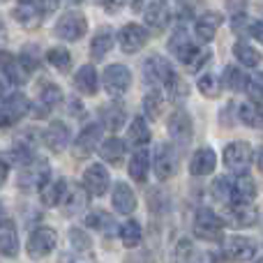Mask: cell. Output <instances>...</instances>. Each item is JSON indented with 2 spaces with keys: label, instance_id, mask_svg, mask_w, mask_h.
<instances>
[{
  "label": "cell",
  "instance_id": "6da1fadb",
  "mask_svg": "<svg viewBox=\"0 0 263 263\" xmlns=\"http://www.w3.org/2000/svg\"><path fill=\"white\" fill-rule=\"evenodd\" d=\"M194 236L201 238V240H210V242L222 240L224 219L219 217V215H215L213 210H208V208L199 210L196 217H194Z\"/></svg>",
  "mask_w": 263,
  "mask_h": 263
},
{
  "label": "cell",
  "instance_id": "7a4b0ae2",
  "mask_svg": "<svg viewBox=\"0 0 263 263\" xmlns=\"http://www.w3.org/2000/svg\"><path fill=\"white\" fill-rule=\"evenodd\" d=\"M55 242H58V233L51 227H40L28 236L26 242V252L30 259H44L46 254L55 250Z\"/></svg>",
  "mask_w": 263,
  "mask_h": 263
},
{
  "label": "cell",
  "instance_id": "3957f363",
  "mask_svg": "<svg viewBox=\"0 0 263 263\" xmlns=\"http://www.w3.org/2000/svg\"><path fill=\"white\" fill-rule=\"evenodd\" d=\"M28 111H30L28 97L21 95V92H14V95L7 97V100L3 102V106H0V129H7V127H12V125H16Z\"/></svg>",
  "mask_w": 263,
  "mask_h": 263
},
{
  "label": "cell",
  "instance_id": "277c9868",
  "mask_svg": "<svg viewBox=\"0 0 263 263\" xmlns=\"http://www.w3.org/2000/svg\"><path fill=\"white\" fill-rule=\"evenodd\" d=\"M224 164L233 173H245L252 164V148L245 141H233L224 148Z\"/></svg>",
  "mask_w": 263,
  "mask_h": 263
},
{
  "label": "cell",
  "instance_id": "5b68a950",
  "mask_svg": "<svg viewBox=\"0 0 263 263\" xmlns=\"http://www.w3.org/2000/svg\"><path fill=\"white\" fill-rule=\"evenodd\" d=\"M49 164L44 159H35V162H28L23 164L21 173H18V185L23 190H40L46 180H49Z\"/></svg>",
  "mask_w": 263,
  "mask_h": 263
},
{
  "label": "cell",
  "instance_id": "8992f818",
  "mask_svg": "<svg viewBox=\"0 0 263 263\" xmlns=\"http://www.w3.org/2000/svg\"><path fill=\"white\" fill-rule=\"evenodd\" d=\"M88 23H86V16L79 12H67L58 23H55V35L60 40H67V42H74L79 37H83L86 32Z\"/></svg>",
  "mask_w": 263,
  "mask_h": 263
},
{
  "label": "cell",
  "instance_id": "52a82bcc",
  "mask_svg": "<svg viewBox=\"0 0 263 263\" xmlns=\"http://www.w3.org/2000/svg\"><path fill=\"white\" fill-rule=\"evenodd\" d=\"M102 81H104V88L111 95H123L132 86V74L125 65H109V67L104 69Z\"/></svg>",
  "mask_w": 263,
  "mask_h": 263
},
{
  "label": "cell",
  "instance_id": "ba28073f",
  "mask_svg": "<svg viewBox=\"0 0 263 263\" xmlns=\"http://www.w3.org/2000/svg\"><path fill=\"white\" fill-rule=\"evenodd\" d=\"M224 254H227L229 261L245 263L256 254V242L252 240V238H245V236H233L224 242Z\"/></svg>",
  "mask_w": 263,
  "mask_h": 263
},
{
  "label": "cell",
  "instance_id": "9c48e42d",
  "mask_svg": "<svg viewBox=\"0 0 263 263\" xmlns=\"http://www.w3.org/2000/svg\"><path fill=\"white\" fill-rule=\"evenodd\" d=\"M178 171V155L168 143H162L155 153V173L159 180H171Z\"/></svg>",
  "mask_w": 263,
  "mask_h": 263
},
{
  "label": "cell",
  "instance_id": "30bf717a",
  "mask_svg": "<svg viewBox=\"0 0 263 263\" xmlns=\"http://www.w3.org/2000/svg\"><path fill=\"white\" fill-rule=\"evenodd\" d=\"M109 171H106L102 164H92V166L86 168L83 173V190L92 196H102L106 190H109Z\"/></svg>",
  "mask_w": 263,
  "mask_h": 263
},
{
  "label": "cell",
  "instance_id": "8fae6325",
  "mask_svg": "<svg viewBox=\"0 0 263 263\" xmlns=\"http://www.w3.org/2000/svg\"><path fill=\"white\" fill-rule=\"evenodd\" d=\"M118 42H120V49H123L125 53H136V51H141L145 46L148 32H145L141 26H136V23H127V26L120 28Z\"/></svg>",
  "mask_w": 263,
  "mask_h": 263
},
{
  "label": "cell",
  "instance_id": "7c38bea8",
  "mask_svg": "<svg viewBox=\"0 0 263 263\" xmlns=\"http://www.w3.org/2000/svg\"><path fill=\"white\" fill-rule=\"evenodd\" d=\"M227 217V224L233 229H245V227H252L259 217V210L254 208L252 203H233L231 208L224 213Z\"/></svg>",
  "mask_w": 263,
  "mask_h": 263
},
{
  "label": "cell",
  "instance_id": "4fadbf2b",
  "mask_svg": "<svg viewBox=\"0 0 263 263\" xmlns=\"http://www.w3.org/2000/svg\"><path fill=\"white\" fill-rule=\"evenodd\" d=\"M143 74H145V81H148L150 86H164V83L173 77V69H171V65H168L164 58L153 55V58L145 60Z\"/></svg>",
  "mask_w": 263,
  "mask_h": 263
},
{
  "label": "cell",
  "instance_id": "5bb4252c",
  "mask_svg": "<svg viewBox=\"0 0 263 263\" xmlns=\"http://www.w3.org/2000/svg\"><path fill=\"white\" fill-rule=\"evenodd\" d=\"M168 134L176 143L187 145L192 141V118L185 114V111H176V114L168 118Z\"/></svg>",
  "mask_w": 263,
  "mask_h": 263
},
{
  "label": "cell",
  "instance_id": "9a60e30c",
  "mask_svg": "<svg viewBox=\"0 0 263 263\" xmlns=\"http://www.w3.org/2000/svg\"><path fill=\"white\" fill-rule=\"evenodd\" d=\"M97 143H102V127L100 125H88L74 141V155L77 157H88L97 148Z\"/></svg>",
  "mask_w": 263,
  "mask_h": 263
},
{
  "label": "cell",
  "instance_id": "2e32d148",
  "mask_svg": "<svg viewBox=\"0 0 263 263\" xmlns=\"http://www.w3.org/2000/svg\"><path fill=\"white\" fill-rule=\"evenodd\" d=\"M44 143L51 153H63L69 143V127L65 123H51L49 127L44 129Z\"/></svg>",
  "mask_w": 263,
  "mask_h": 263
},
{
  "label": "cell",
  "instance_id": "e0dca14e",
  "mask_svg": "<svg viewBox=\"0 0 263 263\" xmlns=\"http://www.w3.org/2000/svg\"><path fill=\"white\" fill-rule=\"evenodd\" d=\"M111 203H114L116 213H120V215L134 213L136 196H134V192H132V187L127 185V182H116L114 194H111Z\"/></svg>",
  "mask_w": 263,
  "mask_h": 263
},
{
  "label": "cell",
  "instance_id": "ac0fdd59",
  "mask_svg": "<svg viewBox=\"0 0 263 263\" xmlns=\"http://www.w3.org/2000/svg\"><path fill=\"white\" fill-rule=\"evenodd\" d=\"M215 166H217V155H215V150L199 148L192 155V162H190L192 176H208V173L215 171Z\"/></svg>",
  "mask_w": 263,
  "mask_h": 263
},
{
  "label": "cell",
  "instance_id": "d6986e66",
  "mask_svg": "<svg viewBox=\"0 0 263 263\" xmlns=\"http://www.w3.org/2000/svg\"><path fill=\"white\" fill-rule=\"evenodd\" d=\"M256 199V185L250 176L240 173L236 180L231 182V201L233 203H252Z\"/></svg>",
  "mask_w": 263,
  "mask_h": 263
},
{
  "label": "cell",
  "instance_id": "ffe728a7",
  "mask_svg": "<svg viewBox=\"0 0 263 263\" xmlns=\"http://www.w3.org/2000/svg\"><path fill=\"white\" fill-rule=\"evenodd\" d=\"M12 16L16 18L21 26H26V28H37L42 23V9L37 7L35 3H30V0H21V3L14 7V12H12Z\"/></svg>",
  "mask_w": 263,
  "mask_h": 263
},
{
  "label": "cell",
  "instance_id": "44dd1931",
  "mask_svg": "<svg viewBox=\"0 0 263 263\" xmlns=\"http://www.w3.org/2000/svg\"><path fill=\"white\" fill-rule=\"evenodd\" d=\"M60 203H63L65 215H79L88 205V192L83 187H67Z\"/></svg>",
  "mask_w": 263,
  "mask_h": 263
},
{
  "label": "cell",
  "instance_id": "7402d4cb",
  "mask_svg": "<svg viewBox=\"0 0 263 263\" xmlns=\"http://www.w3.org/2000/svg\"><path fill=\"white\" fill-rule=\"evenodd\" d=\"M143 18L153 30H164L168 26V7L164 3H159V0H153L143 9Z\"/></svg>",
  "mask_w": 263,
  "mask_h": 263
},
{
  "label": "cell",
  "instance_id": "603a6c76",
  "mask_svg": "<svg viewBox=\"0 0 263 263\" xmlns=\"http://www.w3.org/2000/svg\"><path fill=\"white\" fill-rule=\"evenodd\" d=\"M222 26V14L217 12H205L203 16L196 18L194 23V32L201 37L203 42H210L215 37V32H217V28Z\"/></svg>",
  "mask_w": 263,
  "mask_h": 263
},
{
  "label": "cell",
  "instance_id": "cb8c5ba5",
  "mask_svg": "<svg viewBox=\"0 0 263 263\" xmlns=\"http://www.w3.org/2000/svg\"><path fill=\"white\" fill-rule=\"evenodd\" d=\"M67 190V182L65 180H46L44 185L40 187V199L46 208H55L63 201V194Z\"/></svg>",
  "mask_w": 263,
  "mask_h": 263
},
{
  "label": "cell",
  "instance_id": "d4e9b609",
  "mask_svg": "<svg viewBox=\"0 0 263 263\" xmlns=\"http://www.w3.org/2000/svg\"><path fill=\"white\" fill-rule=\"evenodd\" d=\"M74 86H77V90L81 92V95H95L97 92V72L92 65H83L81 69L77 72V77H74Z\"/></svg>",
  "mask_w": 263,
  "mask_h": 263
},
{
  "label": "cell",
  "instance_id": "484cf974",
  "mask_svg": "<svg viewBox=\"0 0 263 263\" xmlns=\"http://www.w3.org/2000/svg\"><path fill=\"white\" fill-rule=\"evenodd\" d=\"M125 150H127V143H123V141L116 139V136L102 141V145H100L102 159H104V162H109V164H114V166H118V164L123 162Z\"/></svg>",
  "mask_w": 263,
  "mask_h": 263
},
{
  "label": "cell",
  "instance_id": "4316f807",
  "mask_svg": "<svg viewBox=\"0 0 263 263\" xmlns=\"http://www.w3.org/2000/svg\"><path fill=\"white\" fill-rule=\"evenodd\" d=\"M0 254L9 256V259H14L18 254V238H16L12 222L0 224Z\"/></svg>",
  "mask_w": 263,
  "mask_h": 263
},
{
  "label": "cell",
  "instance_id": "83f0119b",
  "mask_svg": "<svg viewBox=\"0 0 263 263\" xmlns=\"http://www.w3.org/2000/svg\"><path fill=\"white\" fill-rule=\"evenodd\" d=\"M148 171H150V157L145 150H136L132 155V162H129V176L132 180H136L139 185H143L148 180Z\"/></svg>",
  "mask_w": 263,
  "mask_h": 263
},
{
  "label": "cell",
  "instance_id": "f1b7e54d",
  "mask_svg": "<svg viewBox=\"0 0 263 263\" xmlns=\"http://www.w3.org/2000/svg\"><path fill=\"white\" fill-rule=\"evenodd\" d=\"M148 141H150L148 123H145L141 116H136V118L132 120V125L127 127V143L129 145H136V148H143Z\"/></svg>",
  "mask_w": 263,
  "mask_h": 263
},
{
  "label": "cell",
  "instance_id": "f546056e",
  "mask_svg": "<svg viewBox=\"0 0 263 263\" xmlns=\"http://www.w3.org/2000/svg\"><path fill=\"white\" fill-rule=\"evenodd\" d=\"M0 63H3L5 77H7L9 81L14 83V86H21V83H26L28 72L21 67V63H18V60H14L12 55H7V53H0Z\"/></svg>",
  "mask_w": 263,
  "mask_h": 263
},
{
  "label": "cell",
  "instance_id": "4dcf8cb0",
  "mask_svg": "<svg viewBox=\"0 0 263 263\" xmlns=\"http://www.w3.org/2000/svg\"><path fill=\"white\" fill-rule=\"evenodd\" d=\"M118 238L123 240L125 247H136L141 245V238H143V231H141V224L134 222V219H127L123 227L118 229Z\"/></svg>",
  "mask_w": 263,
  "mask_h": 263
},
{
  "label": "cell",
  "instance_id": "1f68e13d",
  "mask_svg": "<svg viewBox=\"0 0 263 263\" xmlns=\"http://www.w3.org/2000/svg\"><path fill=\"white\" fill-rule=\"evenodd\" d=\"M111 46H114V35H111V30H109V28H106V30H100L95 37H92V44H90L92 58L102 60L111 51Z\"/></svg>",
  "mask_w": 263,
  "mask_h": 263
},
{
  "label": "cell",
  "instance_id": "d6a6232c",
  "mask_svg": "<svg viewBox=\"0 0 263 263\" xmlns=\"http://www.w3.org/2000/svg\"><path fill=\"white\" fill-rule=\"evenodd\" d=\"M194 49V44L190 42V37L185 35V30H178L173 32V37L168 40V51H171L173 55H176L178 60H185L187 55H190V51Z\"/></svg>",
  "mask_w": 263,
  "mask_h": 263
},
{
  "label": "cell",
  "instance_id": "836d02e7",
  "mask_svg": "<svg viewBox=\"0 0 263 263\" xmlns=\"http://www.w3.org/2000/svg\"><path fill=\"white\" fill-rule=\"evenodd\" d=\"M83 222H86V227L97 229V231H106V233H111L116 229L114 217H111L109 213H104V210H92L90 215L83 217Z\"/></svg>",
  "mask_w": 263,
  "mask_h": 263
},
{
  "label": "cell",
  "instance_id": "e575fe53",
  "mask_svg": "<svg viewBox=\"0 0 263 263\" xmlns=\"http://www.w3.org/2000/svg\"><path fill=\"white\" fill-rule=\"evenodd\" d=\"M233 53H236L238 63L247 65V67H256V65L261 63V53L252 44H247V42H236V46H233Z\"/></svg>",
  "mask_w": 263,
  "mask_h": 263
},
{
  "label": "cell",
  "instance_id": "d590c367",
  "mask_svg": "<svg viewBox=\"0 0 263 263\" xmlns=\"http://www.w3.org/2000/svg\"><path fill=\"white\" fill-rule=\"evenodd\" d=\"M60 100H63V90H60L55 83H44V86L40 88V104L44 106L42 114H46V111H51L55 104H60Z\"/></svg>",
  "mask_w": 263,
  "mask_h": 263
},
{
  "label": "cell",
  "instance_id": "8d00e7d4",
  "mask_svg": "<svg viewBox=\"0 0 263 263\" xmlns=\"http://www.w3.org/2000/svg\"><path fill=\"white\" fill-rule=\"evenodd\" d=\"M46 63L53 65L58 72H67L69 65H72V55H69L67 49H63V46H55V49L46 51Z\"/></svg>",
  "mask_w": 263,
  "mask_h": 263
},
{
  "label": "cell",
  "instance_id": "74e56055",
  "mask_svg": "<svg viewBox=\"0 0 263 263\" xmlns=\"http://www.w3.org/2000/svg\"><path fill=\"white\" fill-rule=\"evenodd\" d=\"M102 118H104V127L116 132V129L123 127V123H125V109L118 104H111L102 111Z\"/></svg>",
  "mask_w": 263,
  "mask_h": 263
},
{
  "label": "cell",
  "instance_id": "f35d334b",
  "mask_svg": "<svg viewBox=\"0 0 263 263\" xmlns=\"http://www.w3.org/2000/svg\"><path fill=\"white\" fill-rule=\"evenodd\" d=\"M240 120L250 127H263V109L259 104H242L240 106Z\"/></svg>",
  "mask_w": 263,
  "mask_h": 263
},
{
  "label": "cell",
  "instance_id": "ab89813d",
  "mask_svg": "<svg viewBox=\"0 0 263 263\" xmlns=\"http://www.w3.org/2000/svg\"><path fill=\"white\" fill-rule=\"evenodd\" d=\"M210 60V51L205 49V46H199V44H194V49L190 51V55H187L182 63L187 65V69H192V72H196V69H201L205 63Z\"/></svg>",
  "mask_w": 263,
  "mask_h": 263
},
{
  "label": "cell",
  "instance_id": "60d3db41",
  "mask_svg": "<svg viewBox=\"0 0 263 263\" xmlns=\"http://www.w3.org/2000/svg\"><path fill=\"white\" fill-rule=\"evenodd\" d=\"M143 109H145V116H148V118L157 120L159 114H162V95H159L157 90H150L143 100Z\"/></svg>",
  "mask_w": 263,
  "mask_h": 263
},
{
  "label": "cell",
  "instance_id": "b9f144b4",
  "mask_svg": "<svg viewBox=\"0 0 263 263\" xmlns=\"http://www.w3.org/2000/svg\"><path fill=\"white\" fill-rule=\"evenodd\" d=\"M245 90H247V95L252 97L254 104H263V74L245 79Z\"/></svg>",
  "mask_w": 263,
  "mask_h": 263
},
{
  "label": "cell",
  "instance_id": "7bdbcfd3",
  "mask_svg": "<svg viewBox=\"0 0 263 263\" xmlns=\"http://www.w3.org/2000/svg\"><path fill=\"white\" fill-rule=\"evenodd\" d=\"M224 86H227L229 90H242V88H245V77L240 74V69L229 65V67L224 69Z\"/></svg>",
  "mask_w": 263,
  "mask_h": 263
},
{
  "label": "cell",
  "instance_id": "ee69618b",
  "mask_svg": "<svg viewBox=\"0 0 263 263\" xmlns=\"http://www.w3.org/2000/svg\"><path fill=\"white\" fill-rule=\"evenodd\" d=\"M199 90H201V95H205V97H217L219 95V81L215 79V74H203V77L199 79Z\"/></svg>",
  "mask_w": 263,
  "mask_h": 263
},
{
  "label": "cell",
  "instance_id": "f6af8a7d",
  "mask_svg": "<svg viewBox=\"0 0 263 263\" xmlns=\"http://www.w3.org/2000/svg\"><path fill=\"white\" fill-rule=\"evenodd\" d=\"M213 196L219 201H231V180H227V178H215L213 182Z\"/></svg>",
  "mask_w": 263,
  "mask_h": 263
},
{
  "label": "cell",
  "instance_id": "bcb514c9",
  "mask_svg": "<svg viewBox=\"0 0 263 263\" xmlns=\"http://www.w3.org/2000/svg\"><path fill=\"white\" fill-rule=\"evenodd\" d=\"M69 242L74 245L77 252H90V247H92L90 238H88L83 231H79V229H72V231H69Z\"/></svg>",
  "mask_w": 263,
  "mask_h": 263
},
{
  "label": "cell",
  "instance_id": "7dc6e473",
  "mask_svg": "<svg viewBox=\"0 0 263 263\" xmlns=\"http://www.w3.org/2000/svg\"><path fill=\"white\" fill-rule=\"evenodd\" d=\"M18 63H21V67L26 69L28 74L30 72H35L37 69V53H35V49H23V53H21V58H18Z\"/></svg>",
  "mask_w": 263,
  "mask_h": 263
},
{
  "label": "cell",
  "instance_id": "c3c4849f",
  "mask_svg": "<svg viewBox=\"0 0 263 263\" xmlns=\"http://www.w3.org/2000/svg\"><path fill=\"white\" fill-rule=\"evenodd\" d=\"M227 5H229V9L233 12V16H240L242 7L247 5V0H227Z\"/></svg>",
  "mask_w": 263,
  "mask_h": 263
},
{
  "label": "cell",
  "instance_id": "681fc988",
  "mask_svg": "<svg viewBox=\"0 0 263 263\" xmlns=\"http://www.w3.org/2000/svg\"><path fill=\"white\" fill-rule=\"evenodd\" d=\"M250 35H252V37H256L259 42H263V21L250 23Z\"/></svg>",
  "mask_w": 263,
  "mask_h": 263
},
{
  "label": "cell",
  "instance_id": "f907efd6",
  "mask_svg": "<svg viewBox=\"0 0 263 263\" xmlns=\"http://www.w3.org/2000/svg\"><path fill=\"white\" fill-rule=\"evenodd\" d=\"M37 7L42 9V14H49V12H53V9L58 7V0H40Z\"/></svg>",
  "mask_w": 263,
  "mask_h": 263
},
{
  "label": "cell",
  "instance_id": "816d5d0a",
  "mask_svg": "<svg viewBox=\"0 0 263 263\" xmlns=\"http://www.w3.org/2000/svg\"><path fill=\"white\" fill-rule=\"evenodd\" d=\"M100 3L104 5V7L109 9V12H116V9H120L125 3H127V0H100Z\"/></svg>",
  "mask_w": 263,
  "mask_h": 263
},
{
  "label": "cell",
  "instance_id": "f5cc1de1",
  "mask_svg": "<svg viewBox=\"0 0 263 263\" xmlns=\"http://www.w3.org/2000/svg\"><path fill=\"white\" fill-rule=\"evenodd\" d=\"M7 173H9L7 162H3V159H0V187H3V185H5V180H7Z\"/></svg>",
  "mask_w": 263,
  "mask_h": 263
},
{
  "label": "cell",
  "instance_id": "db71d44e",
  "mask_svg": "<svg viewBox=\"0 0 263 263\" xmlns=\"http://www.w3.org/2000/svg\"><path fill=\"white\" fill-rule=\"evenodd\" d=\"M7 219H5V208H3V203H0V224H5Z\"/></svg>",
  "mask_w": 263,
  "mask_h": 263
},
{
  "label": "cell",
  "instance_id": "11a10c76",
  "mask_svg": "<svg viewBox=\"0 0 263 263\" xmlns=\"http://www.w3.org/2000/svg\"><path fill=\"white\" fill-rule=\"evenodd\" d=\"M259 171L263 173V150H261V153H259Z\"/></svg>",
  "mask_w": 263,
  "mask_h": 263
},
{
  "label": "cell",
  "instance_id": "9f6ffc18",
  "mask_svg": "<svg viewBox=\"0 0 263 263\" xmlns=\"http://www.w3.org/2000/svg\"><path fill=\"white\" fill-rule=\"evenodd\" d=\"M3 92H5V86H3V83H0V97H3Z\"/></svg>",
  "mask_w": 263,
  "mask_h": 263
},
{
  "label": "cell",
  "instance_id": "6f0895ef",
  "mask_svg": "<svg viewBox=\"0 0 263 263\" xmlns=\"http://www.w3.org/2000/svg\"><path fill=\"white\" fill-rule=\"evenodd\" d=\"M256 263H263V259H261V261H256Z\"/></svg>",
  "mask_w": 263,
  "mask_h": 263
},
{
  "label": "cell",
  "instance_id": "680465c9",
  "mask_svg": "<svg viewBox=\"0 0 263 263\" xmlns=\"http://www.w3.org/2000/svg\"><path fill=\"white\" fill-rule=\"evenodd\" d=\"M74 3H79V0H74Z\"/></svg>",
  "mask_w": 263,
  "mask_h": 263
},
{
  "label": "cell",
  "instance_id": "91938a15",
  "mask_svg": "<svg viewBox=\"0 0 263 263\" xmlns=\"http://www.w3.org/2000/svg\"><path fill=\"white\" fill-rule=\"evenodd\" d=\"M0 30H3V26H0Z\"/></svg>",
  "mask_w": 263,
  "mask_h": 263
},
{
  "label": "cell",
  "instance_id": "94428289",
  "mask_svg": "<svg viewBox=\"0 0 263 263\" xmlns=\"http://www.w3.org/2000/svg\"><path fill=\"white\" fill-rule=\"evenodd\" d=\"M0 3H5V0H0Z\"/></svg>",
  "mask_w": 263,
  "mask_h": 263
}]
</instances>
